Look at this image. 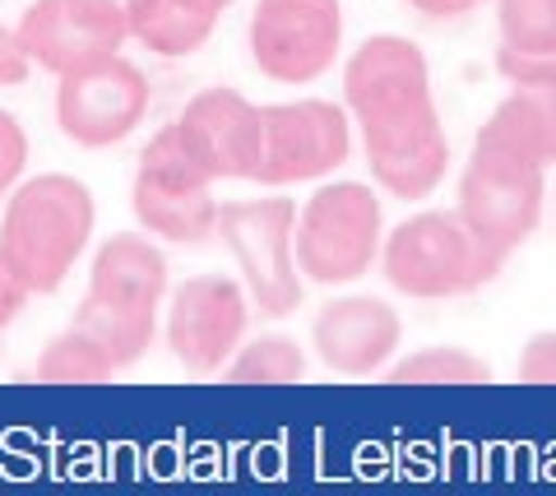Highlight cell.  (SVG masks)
<instances>
[{
	"mask_svg": "<svg viewBox=\"0 0 556 496\" xmlns=\"http://www.w3.org/2000/svg\"><path fill=\"white\" fill-rule=\"evenodd\" d=\"M348 112L371 177L394 200H427L450 173V140L431 98V65L408 38H367L343 71Z\"/></svg>",
	"mask_w": 556,
	"mask_h": 496,
	"instance_id": "cell-1",
	"label": "cell"
},
{
	"mask_svg": "<svg viewBox=\"0 0 556 496\" xmlns=\"http://www.w3.org/2000/svg\"><path fill=\"white\" fill-rule=\"evenodd\" d=\"M98 224L93 191L70 173H42L14 186L0 218V260L33 297L56 293Z\"/></svg>",
	"mask_w": 556,
	"mask_h": 496,
	"instance_id": "cell-2",
	"label": "cell"
},
{
	"mask_svg": "<svg viewBox=\"0 0 556 496\" xmlns=\"http://www.w3.org/2000/svg\"><path fill=\"white\" fill-rule=\"evenodd\" d=\"M380 274L394 293L417 302H445L464 297L473 288L492 283L501 265L478 246V237L464 228L459 214L427 209L404 218L380 246Z\"/></svg>",
	"mask_w": 556,
	"mask_h": 496,
	"instance_id": "cell-3",
	"label": "cell"
},
{
	"mask_svg": "<svg viewBox=\"0 0 556 496\" xmlns=\"http://www.w3.org/2000/svg\"><path fill=\"white\" fill-rule=\"evenodd\" d=\"M218 242L237 260L260 316L283 320L298 311L306 279L298 269V204L288 195L218 204Z\"/></svg>",
	"mask_w": 556,
	"mask_h": 496,
	"instance_id": "cell-4",
	"label": "cell"
},
{
	"mask_svg": "<svg viewBox=\"0 0 556 496\" xmlns=\"http://www.w3.org/2000/svg\"><path fill=\"white\" fill-rule=\"evenodd\" d=\"M386 246V209L371 186L329 181L298 209V269L320 288L357 283Z\"/></svg>",
	"mask_w": 556,
	"mask_h": 496,
	"instance_id": "cell-5",
	"label": "cell"
},
{
	"mask_svg": "<svg viewBox=\"0 0 556 496\" xmlns=\"http://www.w3.org/2000/svg\"><path fill=\"white\" fill-rule=\"evenodd\" d=\"M459 218L478 237V246L496 265H506L543 218V167L486 140H473V153H468V167L459 177Z\"/></svg>",
	"mask_w": 556,
	"mask_h": 496,
	"instance_id": "cell-6",
	"label": "cell"
},
{
	"mask_svg": "<svg viewBox=\"0 0 556 496\" xmlns=\"http://www.w3.org/2000/svg\"><path fill=\"white\" fill-rule=\"evenodd\" d=\"M200 163L186 153L181 130L163 126L139 149V173L130 191L135 224L149 237H163L172 246H200L218 237V200L208 191Z\"/></svg>",
	"mask_w": 556,
	"mask_h": 496,
	"instance_id": "cell-7",
	"label": "cell"
},
{
	"mask_svg": "<svg viewBox=\"0 0 556 496\" xmlns=\"http://www.w3.org/2000/svg\"><path fill=\"white\" fill-rule=\"evenodd\" d=\"M353 158V126L334 102L302 98L283 107H260V186H302L320 181Z\"/></svg>",
	"mask_w": 556,
	"mask_h": 496,
	"instance_id": "cell-8",
	"label": "cell"
},
{
	"mask_svg": "<svg viewBox=\"0 0 556 496\" xmlns=\"http://www.w3.org/2000/svg\"><path fill=\"white\" fill-rule=\"evenodd\" d=\"M343 10L339 0H255L251 56L255 71L278 84L320 79L339 56Z\"/></svg>",
	"mask_w": 556,
	"mask_h": 496,
	"instance_id": "cell-9",
	"label": "cell"
},
{
	"mask_svg": "<svg viewBox=\"0 0 556 496\" xmlns=\"http://www.w3.org/2000/svg\"><path fill=\"white\" fill-rule=\"evenodd\" d=\"M149 112V79L126 56H108L89 71L61 75L56 84V126L79 149H112L130 140Z\"/></svg>",
	"mask_w": 556,
	"mask_h": 496,
	"instance_id": "cell-10",
	"label": "cell"
},
{
	"mask_svg": "<svg viewBox=\"0 0 556 496\" xmlns=\"http://www.w3.org/2000/svg\"><path fill=\"white\" fill-rule=\"evenodd\" d=\"M247 297H241V283L223 279V274H195L186 279L167 306V348L172 357L195 371H223L241 348V334H247Z\"/></svg>",
	"mask_w": 556,
	"mask_h": 496,
	"instance_id": "cell-11",
	"label": "cell"
},
{
	"mask_svg": "<svg viewBox=\"0 0 556 496\" xmlns=\"http://www.w3.org/2000/svg\"><path fill=\"white\" fill-rule=\"evenodd\" d=\"M181 144L208 181H251L260 163V107L237 89H204L181 112Z\"/></svg>",
	"mask_w": 556,
	"mask_h": 496,
	"instance_id": "cell-12",
	"label": "cell"
},
{
	"mask_svg": "<svg viewBox=\"0 0 556 496\" xmlns=\"http://www.w3.org/2000/svg\"><path fill=\"white\" fill-rule=\"evenodd\" d=\"M399 339H404V320L386 297H334L311 325L316 357L339 376L386 371Z\"/></svg>",
	"mask_w": 556,
	"mask_h": 496,
	"instance_id": "cell-13",
	"label": "cell"
},
{
	"mask_svg": "<svg viewBox=\"0 0 556 496\" xmlns=\"http://www.w3.org/2000/svg\"><path fill=\"white\" fill-rule=\"evenodd\" d=\"M14 33H20V47L28 51V61L51 75H75L108 56H121V38L79 20L70 10V0H33Z\"/></svg>",
	"mask_w": 556,
	"mask_h": 496,
	"instance_id": "cell-14",
	"label": "cell"
},
{
	"mask_svg": "<svg viewBox=\"0 0 556 496\" xmlns=\"http://www.w3.org/2000/svg\"><path fill=\"white\" fill-rule=\"evenodd\" d=\"M89 293L108 297V302H121V306H135V311H153V316H159V306L167 297V255L153 246L149 237L116 232L93 255Z\"/></svg>",
	"mask_w": 556,
	"mask_h": 496,
	"instance_id": "cell-15",
	"label": "cell"
},
{
	"mask_svg": "<svg viewBox=\"0 0 556 496\" xmlns=\"http://www.w3.org/2000/svg\"><path fill=\"white\" fill-rule=\"evenodd\" d=\"M478 140L496 144L533 167H556V89H515L486 116Z\"/></svg>",
	"mask_w": 556,
	"mask_h": 496,
	"instance_id": "cell-16",
	"label": "cell"
},
{
	"mask_svg": "<svg viewBox=\"0 0 556 496\" xmlns=\"http://www.w3.org/2000/svg\"><path fill=\"white\" fill-rule=\"evenodd\" d=\"M75 330H84L93 344L108 348V357L116 367H135L139 357L153 348V339H159V316L89 293L75 306Z\"/></svg>",
	"mask_w": 556,
	"mask_h": 496,
	"instance_id": "cell-17",
	"label": "cell"
},
{
	"mask_svg": "<svg viewBox=\"0 0 556 496\" xmlns=\"http://www.w3.org/2000/svg\"><path fill=\"white\" fill-rule=\"evenodd\" d=\"M214 24L218 20H204V14H190L172 0H135L130 10V38L153 51V56H195V51L214 38Z\"/></svg>",
	"mask_w": 556,
	"mask_h": 496,
	"instance_id": "cell-18",
	"label": "cell"
},
{
	"mask_svg": "<svg viewBox=\"0 0 556 496\" xmlns=\"http://www.w3.org/2000/svg\"><path fill=\"white\" fill-rule=\"evenodd\" d=\"M116 371L121 367L108 357V348L93 344V339L84 330H75V325L51 339L38 357V367H33V376H38L42 385H108Z\"/></svg>",
	"mask_w": 556,
	"mask_h": 496,
	"instance_id": "cell-19",
	"label": "cell"
},
{
	"mask_svg": "<svg viewBox=\"0 0 556 496\" xmlns=\"http://www.w3.org/2000/svg\"><path fill=\"white\" fill-rule=\"evenodd\" d=\"M228 385H298L306 381V353L292 339H255V344L237 348V357L223 371Z\"/></svg>",
	"mask_w": 556,
	"mask_h": 496,
	"instance_id": "cell-20",
	"label": "cell"
},
{
	"mask_svg": "<svg viewBox=\"0 0 556 496\" xmlns=\"http://www.w3.org/2000/svg\"><path fill=\"white\" fill-rule=\"evenodd\" d=\"M390 385H486L492 367L464 348H422L386 371Z\"/></svg>",
	"mask_w": 556,
	"mask_h": 496,
	"instance_id": "cell-21",
	"label": "cell"
},
{
	"mask_svg": "<svg viewBox=\"0 0 556 496\" xmlns=\"http://www.w3.org/2000/svg\"><path fill=\"white\" fill-rule=\"evenodd\" d=\"M501 47L506 51H556V0H501L496 5Z\"/></svg>",
	"mask_w": 556,
	"mask_h": 496,
	"instance_id": "cell-22",
	"label": "cell"
},
{
	"mask_svg": "<svg viewBox=\"0 0 556 496\" xmlns=\"http://www.w3.org/2000/svg\"><path fill=\"white\" fill-rule=\"evenodd\" d=\"M496 71L506 75L515 89H556V51H538V56H525V51L496 47Z\"/></svg>",
	"mask_w": 556,
	"mask_h": 496,
	"instance_id": "cell-23",
	"label": "cell"
},
{
	"mask_svg": "<svg viewBox=\"0 0 556 496\" xmlns=\"http://www.w3.org/2000/svg\"><path fill=\"white\" fill-rule=\"evenodd\" d=\"M24 167H28V135L5 107H0V200L20 186Z\"/></svg>",
	"mask_w": 556,
	"mask_h": 496,
	"instance_id": "cell-24",
	"label": "cell"
},
{
	"mask_svg": "<svg viewBox=\"0 0 556 496\" xmlns=\"http://www.w3.org/2000/svg\"><path fill=\"white\" fill-rule=\"evenodd\" d=\"M519 381L525 385H556V330L533 334L519 353Z\"/></svg>",
	"mask_w": 556,
	"mask_h": 496,
	"instance_id": "cell-25",
	"label": "cell"
},
{
	"mask_svg": "<svg viewBox=\"0 0 556 496\" xmlns=\"http://www.w3.org/2000/svg\"><path fill=\"white\" fill-rule=\"evenodd\" d=\"M70 10H75L79 20H89L93 28L121 38V42L130 38V10H135V0H70Z\"/></svg>",
	"mask_w": 556,
	"mask_h": 496,
	"instance_id": "cell-26",
	"label": "cell"
},
{
	"mask_svg": "<svg viewBox=\"0 0 556 496\" xmlns=\"http://www.w3.org/2000/svg\"><path fill=\"white\" fill-rule=\"evenodd\" d=\"M28 51L20 47V33H10L0 24V89H10V84H24L28 79Z\"/></svg>",
	"mask_w": 556,
	"mask_h": 496,
	"instance_id": "cell-27",
	"label": "cell"
},
{
	"mask_svg": "<svg viewBox=\"0 0 556 496\" xmlns=\"http://www.w3.org/2000/svg\"><path fill=\"white\" fill-rule=\"evenodd\" d=\"M28 297H33V293H28V288H24L20 279H14L10 265L0 260V334H5L10 325L20 320V311H24V302H28Z\"/></svg>",
	"mask_w": 556,
	"mask_h": 496,
	"instance_id": "cell-28",
	"label": "cell"
},
{
	"mask_svg": "<svg viewBox=\"0 0 556 496\" xmlns=\"http://www.w3.org/2000/svg\"><path fill=\"white\" fill-rule=\"evenodd\" d=\"M408 5L417 14H427V20H459V14H473L486 0H408Z\"/></svg>",
	"mask_w": 556,
	"mask_h": 496,
	"instance_id": "cell-29",
	"label": "cell"
},
{
	"mask_svg": "<svg viewBox=\"0 0 556 496\" xmlns=\"http://www.w3.org/2000/svg\"><path fill=\"white\" fill-rule=\"evenodd\" d=\"M172 5H181V10H190V14H204V20H218V14L228 10L232 0H172Z\"/></svg>",
	"mask_w": 556,
	"mask_h": 496,
	"instance_id": "cell-30",
	"label": "cell"
}]
</instances>
